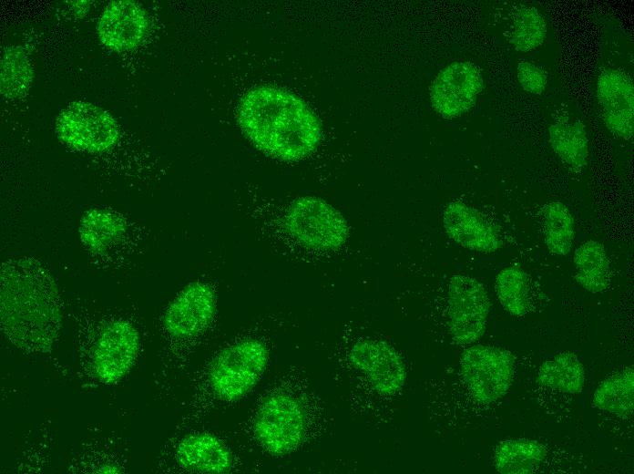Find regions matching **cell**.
I'll list each match as a JSON object with an SVG mask.
<instances>
[{
    "mask_svg": "<svg viewBox=\"0 0 634 474\" xmlns=\"http://www.w3.org/2000/svg\"><path fill=\"white\" fill-rule=\"evenodd\" d=\"M0 321L5 336L29 352L47 350L57 337L61 299L53 277L36 258L14 256L2 263Z\"/></svg>",
    "mask_w": 634,
    "mask_h": 474,
    "instance_id": "6da1fadb",
    "label": "cell"
},
{
    "mask_svg": "<svg viewBox=\"0 0 634 474\" xmlns=\"http://www.w3.org/2000/svg\"><path fill=\"white\" fill-rule=\"evenodd\" d=\"M245 136L264 153L287 161L304 159L322 139V127L313 111L296 95L262 86L249 90L237 112Z\"/></svg>",
    "mask_w": 634,
    "mask_h": 474,
    "instance_id": "7a4b0ae2",
    "label": "cell"
},
{
    "mask_svg": "<svg viewBox=\"0 0 634 474\" xmlns=\"http://www.w3.org/2000/svg\"><path fill=\"white\" fill-rule=\"evenodd\" d=\"M268 360L266 345L257 339H244L223 348L209 369L213 393L225 401L241 398L259 382Z\"/></svg>",
    "mask_w": 634,
    "mask_h": 474,
    "instance_id": "3957f363",
    "label": "cell"
},
{
    "mask_svg": "<svg viewBox=\"0 0 634 474\" xmlns=\"http://www.w3.org/2000/svg\"><path fill=\"white\" fill-rule=\"evenodd\" d=\"M284 224L289 234L300 244L318 251L341 247L349 234L342 213L324 200L303 196L287 210Z\"/></svg>",
    "mask_w": 634,
    "mask_h": 474,
    "instance_id": "277c9868",
    "label": "cell"
},
{
    "mask_svg": "<svg viewBox=\"0 0 634 474\" xmlns=\"http://www.w3.org/2000/svg\"><path fill=\"white\" fill-rule=\"evenodd\" d=\"M58 139L68 147L87 153H101L118 140L115 118L100 107L74 101L63 108L56 120Z\"/></svg>",
    "mask_w": 634,
    "mask_h": 474,
    "instance_id": "5b68a950",
    "label": "cell"
},
{
    "mask_svg": "<svg viewBox=\"0 0 634 474\" xmlns=\"http://www.w3.org/2000/svg\"><path fill=\"white\" fill-rule=\"evenodd\" d=\"M305 418L300 403L292 397L277 393L267 397L260 406L254 434L262 448L280 456L294 450L304 434Z\"/></svg>",
    "mask_w": 634,
    "mask_h": 474,
    "instance_id": "8992f818",
    "label": "cell"
},
{
    "mask_svg": "<svg viewBox=\"0 0 634 474\" xmlns=\"http://www.w3.org/2000/svg\"><path fill=\"white\" fill-rule=\"evenodd\" d=\"M460 366L472 396L483 403L504 397L512 382L514 359L501 348L481 345L467 348L461 356Z\"/></svg>",
    "mask_w": 634,
    "mask_h": 474,
    "instance_id": "52a82bcc",
    "label": "cell"
},
{
    "mask_svg": "<svg viewBox=\"0 0 634 474\" xmlns=\"http://www.w3.org/2000/svg\"><path fill=\"white\" fill-rule=\"evenodd\" d=\"M487 294L477 280L455 274L448 284L449 330L455 343L467 345L479 339L489 312Z\"/></svg>",
    "mask_w": 634,
    "mask_h": 474,
    "instance_id": "ba28073f",
    "label": "cell"
},
{
    "mask_svg": "<svg viewBox=\"0 0 634 474\" xmlns=\"http://www.w3.org/2000/svg\"><path fill=\"white\" fill-rule=\"evenodd\" d=\"M139 349V334L128 321L118 319L107 324L95 344L92 363L96 376L113 383L133 366Z\"/></svg>",
    "mask_w": 634,
    "mask_h": 474,
    "instance_id": "9c48e42d",
    "label": "cell"
},
{
    "mask_svg": "<svg viewBox=\"0 0 634 474\" xmlns=\"http://www.w3.org/2000/svg\"><path fill=\"white\" fill-rule=\"evenodd\" d=\"M483 88V78L470 62H453L435 77L430 99L435 111L445 118H453L468 111Z\"/></svg>",
    "mask_w": 634,
    "mask_h": 474,
    "instance_id": "30bf717a",
    "label": "cell"
},
{
    "mask_svg": "<svg viewBox=\"0 0 634 474\" xmlns=\"http://www.w3.org/2000/svg\"><path fill=\"white\" fill-rule=\"evenodd\" d=\"M216 294L210 285L193 282L185 286L163 314L166 332L178 339L194 337L211 323L216 313Z\"/></svg>",
    "mask_w": 634,
    "mask_h": 474,
    "instance_id": "8fae6325",
    "label": "cell"
},
{
    "mask_svg": "<svg viewBox=\"0 0 634 474\" xmlns=\"http://www.w3.org/2000/svg\"><path fill=\"white\" fill-rule=\"evenodd\" d=\"M146 10L131 0H114L108 3L97 23L101 43L111 50L123 52L138 46L148 31Z\"/></svg>",
    "mask_w": 634,
    "mask_h": 474,
    "instance_id": "7c38bea8",
    "label": "cell"
},
{
    "mask_svg": "<svg viewBox=\"0 0 634 474\" xmlns=\"http://www.w3.org/2000/svg\"><path fill=\"white\" fill-rule=\"evenodd\" d=\"M597 98L609 131L629 139L634 128V88L629 76L619 69H605L598 76Z\"/></svg>",
    "mask_w": 634,
    "mask_h": 474,
    "instance_id": "4fadbf2b",
    "label": "cell"
},
{
    "mask_svg": "<svg viewBox=\"0 0 634 474\" xmlns=\"http://www.w3.org/2000/svg\"><path fill=\"white\" fill-rule=\"evenodd\" d=\"M353 365L362 371L373 388L382 395L398 391L405 379L404 363L394 349L378 340H361L351 349Z\"/></svg>",
    "mask_w": 634,
    "mask_h": 474,
    "instance_id": "5bb4252c",
    "label": "cell"
},
{
    "mask_svg": "<svg viewBox=\"0 0 634 474\" xmlns=\"http://www.w3.org/2000/svg\"><path fill=\"white\" fill-rule=\"evenodd\" d=\"M443 224L453 241L469 250L488 253L503 245L496 226L476 209L463 202L452 201L445 206Z\"/></svg>",
    "mask_w": 634,
    "mask_h": 474,
    "instance_id": "9a60e30c",
    "label": "cell"
},
{
    "mask_svg": "<svg viewBox=\"0 0 634 474\" xmlns=\"http://www.w3.org/2000/svg\"><path fill=\"white\" fill-rule=\"evenodd\" d=\"M176 458L187 471L223 474L230 470L232 457L229 448L215 435L207 432L184 437L177 446Z\"/></svg>",
    "mask_w": 634,
    "mask_h": 474,
    "instance_id": "2e32d148",
    "label": "cell"
},
{
    "mask_svg": "<svg viewBox=\"0 0 634 474\" xmlns=\"http://www.w3.org/2000/svg\"><path fill=\"white\" fill-rule=\"evenodd\" d=\"M503 11L504 37L515 50L529 52L543 44L547 24L535 6L516 2L505 3Z\"/></svg>",
    "mask_w": 634,
    "mask_h": 474,
    "instance_id": "e0dca14e",
    "label": "cell"
},
{
    "mask_svg": "<svg viewBox=\"0 0 634 474\" xmlns=\"http://www.w3.org/2000/svg\"><path fill=\"white\" fill-rule=\"evenodd\" d=\"M126 230V220L120 213L108 209L94 208L81 217L78 235L88 251L101 253L118 241Z\"/></svg>",
    "mask_w": 634,
    "mask_h": 474,
    "instance_id": "ac0fdd59",
    "label": "cell"
},
{
    "mask_svg": "<svg viewBox=\"0 0 634 474\" xmlns=\"http://www.w3.org/2000/svg\"><path fill=\"white\" fill-rule=\"evenodd\" d=\"M549 143L560 160L578 171L588 165V139L579 119L561 118L548 128Z\"/></svg>",
    "mask_w": 634,
    "mask_h": 474,
    "instance_id": "d6986e66",
    "label": "cell"
},
{
    "mask_svg": "<svg viewBox=\"0 0 634 474\" xmlns=\"http://www.w3.org/2000/svg\"><path fill=\"white\" fill-rule=\"evenodd\" d=\"M576 281L587 291L600 293L609 285V263L602 243L589 240L576 249Z\"/></svg>",
    "mask_w": 634,
    "mask_h": 474,
    "instance_id": "ffe728a7",
    "label": "cell"
},
{
    "mask_svg": "<svg viewBox=\"0 0 634 474\" xmlns=\"http://www.w3.org/2000/svg\"><path fill=\"white\" fill-rule=\"evenodd\" d=\"M546 455V448L537 441L509 439L496 448L495 466L503 474L532 473L540 466Z\"/></svg>",
    "mask_w": 634,
    "mask_h": 474,
    "instance_id": "44dd1931",
    "label": "cell"
},
{
    "mask_svg": "<svg viewBox=\"0 0 634 474\" xmlns=\"http://www.w3.org/2000/svg\"><path fill=\"white\" fill-rule=\"evenodd\" d=\"M634 372L626 368L603 381L594 394V404L600 409L622 417L633 412Z\"/></svg>",
    "mask_w": 634,
    "mask_h": 474,
    "instance_id": "7402d4cb",
    "label": "cell"
},
{
    "mask_svg": "<svg viewBox=\"0 0 634 474\" xmlns=\"http://www.w3.org/2000/svg\"><path fill=\"white\" fill-rule=\"evenodd\" d=\"M538 381L563 393H578L585 381L584 368L574 354L561 353L541 365Z\"/></svg>",
    "mask_w": 634,
    "mask_h": 474,
    "instance_id": "603a6c76",
    "label": "cell"
},
{
    "mask_svg": "<svg viewBox=\"0 0 634 474\" xmlns=\"http://www.w3.org/2000/svg\"><path fill=\"white\" fill-rule=\"evenodd\" d=\"M0 68L1 94L9 99L25 96L33 79V68L25 49L20 46L5 47Z\"/></svg>",
    "mask_w": 634,
    "mask_h": 474,
    "instance_id": "cb8c5ba5",
    "label": "cell"
},
{
    "mask_svg": "<svg viewBox=\"0 0 634 474\" xmlns=\"http://www.w3.org/2000/svg\"><path fill=\"white\" fill-rule=\"evenodd\" d=\"M542 226L548 251L567 255L575 237V221L567 206L559 201L547 203L542 208Z\"/></svg>",
    "mask_w": 634,
    "mask_h": 474,
    "instance_id": "d4e9b609",
    "label": "cell"
},
{
    "mask_svg": "<svg viewBox=\"0 0 634 474\" xmlns=\"http://www.w3.org/2000/svg\"><path fill=\"white\" fill-rule=\"evenodd\" d=\"M496 292L503 308L512 315H524L530 304V283L526 272L516 266L502 269L496 278Z\"/></svg>",
    "mask_w": 634,
    "mask_h": 474,
    "instance_id": "484cf974",
    "label": "cell"
},
{
    "mask_svg": "<svg viewBox=\"0 0 634 474\" xmlns=\"http://www.w3.org/2000/svg\"><path fill=\"white\" fill-rule=\"evenodd\" d=\"M517 78L522 88L532 94H541L547 86V75L543 70L529 62L517 65Z\"/></svg>",
    "mask_w": 634,
    "mask_h": 474,
    "instance_id": "4316f807",
    "label": "cell"
},
{
    "mask_svg": "<svg viewBox=\"0 0 634 474\" xmlns=\"http://www.w3.org/2000/svg\"><path fill=\"white\" fill-rule=\"evenodd\" d=\"M98 472H100V473H118V469L107 466V467L101 468L98 470Z\"/></svg>",
    "mask_w": 634,
    "mask_h": 474,
    "instance_id": "83f0119b",
    "label": "cell"
}]
</instances>
